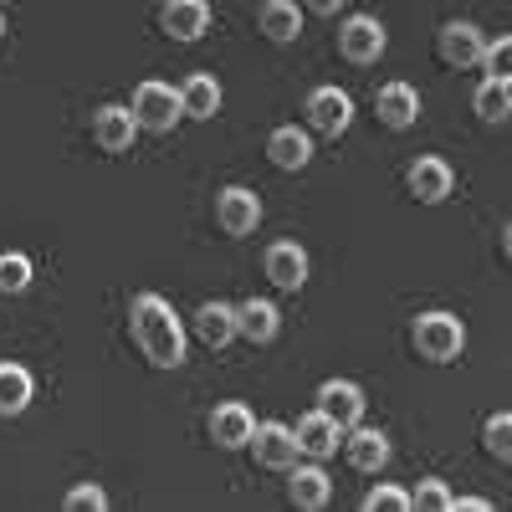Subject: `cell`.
Here are the masks:
<instances>
[{
    "mask_svg": "<svg viewBox=\"0 0 512 512\" xmlns=\"http://www.w3.org/2000/svg\"><path fill=\"white\" fill-rule=\"evenodd\" d=\"M364 512H410V492H400V487H374V492L364 497Z\"/></svg>",
    "mask_w": 512,
    "mask_h": 512,
    "instance_id": "29",
    "label": "cell"
},
{
    "mask_svg": "<svg viewBox=\"0 0 512 512\" xmlns=\"http://www.w3.org/2000/svg\"><path fill=\"white\" fill-rule=\"evenodd\" d=\"M482 441H487V451L497 461H512V410H502V415H492L482 425Z\"/></svg>",
    "mask_w": 512,
    "mask_h": 512,
    "instance_id": "26",
    "label": "cell"
},
{
    "mask_svg": "<svg viewBox=\"0 0 512 512\" xmlns=\"http://www.w3.org/2000/svg\"><path fill=\"white\" fill-rule=\"evenodd\" d=\"M256 26H262L267 41L287 47V41L303 36V11H297V0H267V6L256 11Z\"/></svg>",
    "mask_w": 512,
    "mask_h": 512,
    "instance_id": "18",
    "label": "cell"
},
{
    "mask_svg": "<svg viewBox=\"0 0 512 512\" xmlns=\"http://www.w3.org/2000/svg\"><path fill=\"white\" fill-rule=\"evenodd\" d=\"M0 36H6V21H0Z\"/></svg>",
    "mask_w": 512,
    "mask_h": 512,
    "instance_id": "36",
    "label": "cell"
},
{
    "mask_svg": "<svg viewBox=\"0 0 512 512\" xmlns=\"http://www.w3.org/2000/svg\"><path fill=\"white\" fill-rule=\"evenodd\" d=\"M482 67H487L492 77L512 82V36H502V41H487V57H482Z\"/></svg>",
    "mask_w": 512,
    "mask_h": 512,
    "instance_id": "30",
    "label": "cell"
},
{
    "mask_svg": "<svg viewBox=\"0 0 512 512\" xmlns=\"http://www.w3.org/2000/svg\"><path fill=\"white\" fill-rule=\"evenodd\" d=\"M384 41L390 36H384V26L374 16H349L344 26H338V52H344L349 62H359V67L384 57Z\"/></svg>",
    "mask_w": 512,
    "mask_h": 512,
    "instance_id": "5",
    "label": "cell"
},
{
    "mask_svg": "<svg viewBox=\"0 0 512 512\" xmlns=\"http://www.w3.org/2000/svg\"><path fill=\"white\" fill-rule=\"evenodd\" d=\"M159 26L175 41H200L210 31V6H205V0H164Z\"/></svg>",
    "mask_w": 512,
    "mask_h": 512,
    "instance_id": "12",
    "label": "cell"
},
{
    "mask_svg": "<svg viewBox=\"0 0 512 512\" xmlns=\"http://www.w3.org/2000/svg\"><path fill=\"white\" fill-rule=\"evenodd\" d=\"M36 395V384H31V369L21 364H0V415H21Z\"/></svg>",
    "mask_w": 512,
    "mask_h": 512,
    "instance_id": "24",
    "label": "cell"
},
{
    "mask_svg": "<svg viewBox=\"0 0 512 512\" xmlns=\"http://www.w3.org/2000/svg\"><path fill=\"white\" fill-rule=\"evenodd\" d=\"M451 492H446V482L441 477H425L415 492H410V507H420V512H451Z\"/></svg>",
    "mask_w": 512,
    "mask_h": 512,
    "instance_id": "28",
    "label": "cell"
},
{
    "mask_svg": "<svg viewBox=\"0 0 512 512\" xmlns=\"http://www.w3.org/2000/svg\"><path fill=\"white\" fill-rule=\"evenodd\" d=\"M472 108H477V118H482V123H502V118H512V103H507V82H502V77H487L482 88L472 93Z\"/></svg>",
    "mask_w": 512,
    "mask_h": 512,
    "instance_id": "25",
    "label": "cell"
},
{
    "mask_svg": "<svg viewBox=\"0 0 512 512\" xmlns=\"http://www.w3.org/2000/svg\"><path fill=\"white\" fill-rule=\"evenodd\" d=\"M482 57H487V36H482L472 21L441 26V62H446V67L472 72V67H482Z\"/></svg>",
    "mask_w": 512,
    "mask_h": 512,
    "instance_id": "6",
    "label": "cell"
},
{
    "mask_svg": "<svg viewBox=\"0 0 512 512\" xmlns=\"http://www.w3.org/2000/svg\"><path fill=\"white\" fill-rule=\"evenodd\" d=\"M134 118H139L144 134H169L175 118H185V103L169 82H139L134 88Z\"/></svg>",
    "mask_w": 512,
    "mask_h": 512,
    "instance_id": "3",
    "label": "cell"
},
{
    "mask_svg": "<svg viewBox=\"0 0 512 512\" xmlns=\"http://www.w3.org/2000/svg\"><path fill=\"white\" fill-rule=\"evenodd\" d=\"M507 103H512V82H507Z\"/></svg>",
    "mask_w": 512,
    "mask_h": 512,
    "instance_id": "35",
    "label": "cell"
},
{
    "mask_svg": "<svg viewBox=\"0 0 512 512\" xmlns=\"http://www.w3.org/2000/svg\"><path fill=\"white\" fill-rule=\"evenodd\" d=\"M277 328H282V313H277V303H267V297H251V303L236 308V333L246 338V344H272Z\"/></svg>",
    "mask_w": 512,
    "mask_h": 512,
    "instance_id": "16",
    "label": "cell"
},
{
    "mask_svg": "<svg viewBox=\"0 0 512 512\" xmlns=\"http://www.w3.org/2000/svg\"><path fill=\"white\" fill-rule=\"evenodd\" d=\"M0 6H11V0H0Z\"/></svg>",
    "mask_w": 512,
    "mask_h": 512,
    "instance_id": "37",
    "label": "cell"
},
{
    "mask_svg": "<svg viewBox=\"0 0 512 512\" xmlns=\"http://www.w3.org/2000/svg\"><path fill=\"white\" fill-rule=\"evenodd\" d=\"M180 103H185V118H216L221 113V82L210 72H195L180 88Z\"/></svg>",
    "mask_w": 512,
    "mask_h": 512,
    "instance_id": "23",
    "label": "cell"
},
{
    "mask_svg": "<svg viewBox=\"0 0 512 512\" xmlns=\"http://www.w3.org/2000/svg\"><path fill=\"white\" fill-rule=\"evenodd\" d=\"M26 287H31V256L26 251L0 256V292H26Z\"/></svg>",
    "mask_w": 512,
    "mask_h": 512,
    "instance_id": "27",
    "label": "cell"
},
{
    "mask_svg": "<svg viewBox=\"0 0 512 512\" xmlns=\"http://www.w3.org/2000/svg\"><path fill=\"white\" fill-rule=\"evenodd\" d=\"M297 446H303V456H313V461H323V456H333L338 451V441H344V431L323 415V410H313V415H303L297 420Z\"/></svg>",
    "mask_w": 512,
    "mask_h": 512,
    "instance_id": "19",
    "label": "cell"
},
{
    "mask_svg": "<svg viewBox=\"0 0 512 512\" xmlns=\"http://www.w3.org/2000/svg\"><path fill=\"white\" fill-rule=\"evenodd\" d=\"M502 251H507V262H512V221H507V231H502Z\"/></svg>",
    "mask_w": 512,
    "mask_h": 512,
    "instance_id": "34",
    "label": "cell"
},
{
    "mask_svg": "<svg viewBox=\"0 0 512 512\" xmlns=\"http://www.w3.org/2000/svg\"><path fill=\"white\" fill-rule=\"evenodd\" d=\"M251 451H256V461H262V466H272V472H292L297 456H303L297 436L287 431V425H277V420L256 425V431H251Z\"/></svg>",
    "mask_w": 512,
    "mask_h": 512,
    "instance_id": "7",
    "label": "cell"
},
{
    "mask_svg": "<svg viewBox=\"0 0 512 512\" xmlns=\"http://www.w3.org/2000/svg\"><path fill=\"white\" fill-rule=\"evenodd\" d=\"M103 507H108L103 487H72L67 492V512H103Z\"/></svg>",
    "mask_w": 512,
    "mask_h": 512,
    "instance_id": "31",
    "label": "cell"
},
{
    "mask_svg": "<svg viewBox=\"0 0 512 512\" xmlns=\"http://www.w3.org/2000/svg\"><path fill=\"white\" fill-rule=\"evenodd\" d=\"M128 328H134V344L154 369H180L185 364V328L159 292H139L134 303H128Z\"/></svg>",
    "mask_w": 512,
    "mask_h": 512,
    "instance_id": "1",
    "label": "cell"
},
{
    "mask_svg": "<svg viewBox=\"0 0 512 512\" xmlns=\"http://www.w3.org/2000/svg\"><path fill=\"white\" fill-rule=\"evenodd\" d=\"M267 159H272L277 169H303V164L313 159V139H308L297 123L272 128V139H267Z\"/></svg>",
    "mask_w": 512,
    "mask_h": 512,
    "instance_id": "21",
    "label": "cell"
},
{
    "mask_svg": "<svg viewBox=\"0 0 512 512\" xmlns=\"http://www.w3.org/2000/svg\"><path fill=\"white\" fill-rule=\"evenodd\" d=\"M405 185H410V195H415L420 205H441V200L451 195V164H446V159H431V154H420V159L410 164Z\"/></svg>",
    "mask_w": 512,
    "mask_h": 512,
    "instance_id": "11",
    "label": "cell"
},
{
    "mask_svg": "<svg viewBox=\"0 0 512 512\" xmlns=\"http://www.w3.org/2000/svg\"><path fill=\"white\" fill-rule=\"evenodd\" d=\"M344 456H349V466H359V472H379V466L390 461V441H384L379 431H369V425H349Z\"/></svg>",
    "mask_w": 512,
    "mask_h": 512,
    "instance_id": "17",
    "label": "cell"
},
{
    "mask_svg": "<svg viewBox=\"0 0 512 512\" xmlns=\"http://www.w3.org/2000/svg\"><path fill=\"white\" fill-rule=\"evenodd\" d=\"M216 226L226 236H251L256 226H262V200H256V190L246 185H231L216 195Z\"/></svg>",
    "mask_w": 512,
    "mask_h": 512,
    "instance_id": "4",
    "label": "cell"
},
{
    "mask_svg": "<svg viewBox=\"0 0 512 512\" xmlns=\"http://www.w3.org/2000/svg\"><path fill=\"white\" fill-rule=\"evenodd\" d=\"M251 431H256V420H251L246 405H216L210 410V441H216L221 451L251 446Z\"/></svg>",
    "mask_w": 512,
    "mask_h": 512,
    "instance_id": "14",
    "label": "cell"
},
{
    "mask_svg": "<svg viewBox=\"0 0 512 512\" xmlns=\"http://www.w3.org/2000/svg\"><path fill=\"white\" fill-rule=\"evenodd\" d=\"M287 497H292V507L318 512V507H328V497H333V482H328V472H323V466H292Z\"/></svg>",
    "mask_w": 512,
    "mask_h": 512,
    "instance_id": "20",
    "label": "cell"
},
{
    "mask_svg": "<svg viewBox=\"0 0 512 512\" xmlns=\"http://www.w3.org/2000/svg\"><path fill=\"white\" fill-rule=\"evenodd\" d=\"M338 6H344V0H308L313 16H338Z\"/></svg>",
    "mask_w": 512,
    "mask_h": 512,
    "instance_id": "33",
    "label": "cell"
},
{
    "mask_svg": "<svg viewBox=\"0 0 512 512\" xmlns=\"http://www.w3.org/2000/svg\"><path fill=\"white\" fill-rule=\"evenodd\" d=\"M195 333H200L205 349H226L231 338H236V308L231 303H205L195 313Z\"/></svg>",
    "mask_w": 512,
    "mask_h": 512,
    "instance_id": "22",
    "label": "cell"
},
{
    "mask_svg": "<svg viewBox=\"0 0 512 512\" xmlns=\"http://www.w3.org/2000/svg\"><path fill=\"white\" fill-rule=\"evenodd\" d=\"M134 134H139V118H134V108H118V103H108V108H98V113H93V139H98V149L123 154V149H134Z\"/></svg>",
    "mask_w": 512,
    "mask_h": 512,
    "instance_id": "10",
    "label": "cell"
},
{
    "mask_svg": "<svg viewBox=\"0 0 512 512\" xmlns=\"http://www.w3.org/2000/svg\"><path fill=\"white\" fill-rule=\"evenodd\" d=\"M410 338H415L420 359H431V364H451L466 349V328L451 313H420L415 328H410Z\"/></svg>",
    "mask_w": 512,
    "mask_h": 512,
    "instance_id": "2",
    "label": "cell"
},
{
    "mask_svg": "<svg viewBox=\"0 0 512 512\" xmlns=\"http://www.w3.org/2000/svg\"><path fill=\"white\" fill-rule=\"evenodd\" d=\"M487 507H492L487 497H456L451 502V512H487Z\"/></svg>",
    "mask_w": 512,
    "mask_h": 512,
    "instance_id": "32",
    "label": "cell"
},
{
    "mask_svg": "<svg viewBox=\"0 0 512 512\" xmlns=\"http://www.w3.org/2000/svg\"><path fill=\"white\" fill-rule=\"evenodd\" d=\"M308 123L318 128L323 139H338V134L354 123V98H349L344 88H318V93L308 98Z\"/></svg>",
    "mask_w": 512,
    "mask_h": 512,
    "instance_id": "8",
    "label": "cell"
},
{
    "mask_svg": "<svg viewBox=\"0 0 512 512\" xmlns=\"http://www.w3.org/2000/svg\"><path fill=\"white\" fill-rule=\"evenodd\" d=\"M318 410L338 425V431H349V425L364 420V390L354 379H328L323 390H318Z\"/></svg>",
    "mask_w": 512,
    "mask_h": 512,
    "instance_id": "9",
    "label": "cell"
},
{
    "mask_svg": "<svg viewBox=\"0 0 512 512\" xmlns=\"http://www.w3.org/2000/svg\"><path fill=\"white\" fill-rule=\"evenodd\" d=\"M374 113H379L384 128H410L420 118V98H415L410 82H384L374 93Z\"/></svg>",
    "mask_w": 512,
    "mask_h": 512,
    "instance_id": "15",
    "label": "cell"
},
{
    "mask_svg": "<svg viewBox=\"0 0 512 512\" xmlns=\"http://www.w3.org/2000/svg\"><path fill=\"white\" fill-rule=\"evenodd\" d=\"M267 277H272V287L297 292V287L308 282V251L297 246V241H277V246H267Z\"/></svg>",
    "mask_w": 512,
    "mask_h": 512,
    "instance_id": "13",
    "label": "cell"
}]
</instances>
